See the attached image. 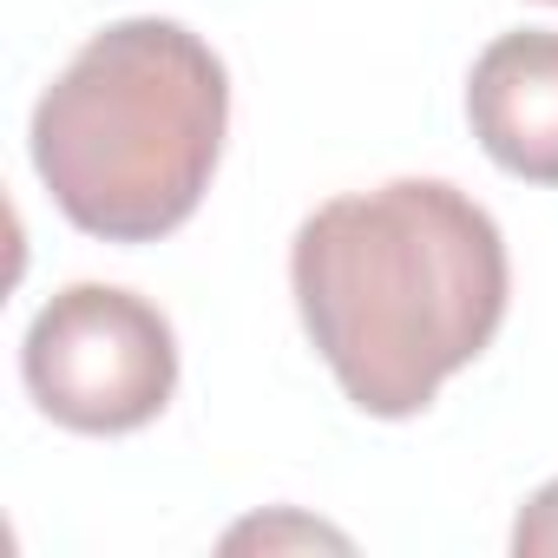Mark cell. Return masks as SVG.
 I'll use <instances>...</instances> for the list:
<instances>
[{
    "instance_id": "6da1fadb",
    "label": "cell",
    "mask_w": 558,
    "mask_h": 558,
    "mask_svg": "<svg viewBox=\"0 0 558 558\" xmlns=\"http://www.w3.org/2000/svg\"><path fill=\"white\" fill-rule=\"evenodd\" d=\"M290 290L342 395L375 421H408L499 336L512 263L460 184L395 178L303 217Z\"/></svg>"
},
{
    "instance_id": "7a4b0ae2",
    "label": "cell",
    "mask_w": 558,
    "mask_h": 558,
    "mask_svg": "<svg viewBox=\"0 0 558 558\" xmlns=\"http://www.w3.org/2000/svg\"><path fill=\"white\" fill-rule=\"evenodd\" d=\"M230 132V73L178 21L93 34L34 106V171L60 217L106 243L171 236L210 191Z\"/></svg>"
},
{
    "instance_id": "3957f363",
    "label": "cell",
    "mask_w": 558,
    "mask_h": 558,
    "mask_svg": "<svg viewBox=\"0 0 558 558\" xmlns=\"http://www.w3.org/2000/svg\"><path fill=\"white\" fill-rule=\"evenodd\" d=\"M27 395L73 434H132L178 395V336L158 303L119 283L60 290L21 342Z\"/></svg>"
},
{
    "instance_id": "277c9868",
    "label": "cell",
    "mask_w": 558,
    "mask_h": 558,
    "mask_svg": "<svg viewBox=\"0 0 558 558\" xmlns=\"http://www.w3.org/2000/svg\"><path fill=\"white\" fill-rule=\"evenodd\" d=\"M466 119L486 158L525 184H558V34H499L466 80Z\"/></svg>"
},
{
    "instance_id": "5b68a950",
    "label": "cell",
    "mask_w": 558,
    "mask_h": 558,
    "mask_svg": "<svg viewBox=\"0 0 558 558\" xmlns=\"http://www.w3.org/2000/svg\"><path fill=\"white\" fill-rule=\"evenodd\" d=\"M512 551L519 558H558V480L525 499V512L512 525Z\"/></svg>"
},
{
    "instance_id": "8992f818",
    "label": "cell",
    "mask_w": 558,
    "mask_h": 558,
    "mask_svg": "<svg viewBox=\"0 0 558 558\" xmlns=\"http://www.w3.org/2000/svg\"><path fill=\"white\" fill-rule=\"evenodd\" d=\"M250 538H263V545H276V538H316V545H349L342 532H323V525H310V519H276V525H243V532H230V551L236 545H250Z\"/></svg>"
},
{
    "instance_id": "52a82bcc",
    "label": "cell",
    "mask_w": 558,
    "mask_h": 558,
    "mask_svg": "<svg viewBox=\"0 0 558 558\" xmlns=\"http://www.w3.org/2000/svg\"><path fill=\"white\" fill-rule=\"evenodd\" d=\"M551 8H558V0H551Z\"/></svg>"
}]
</instances>
